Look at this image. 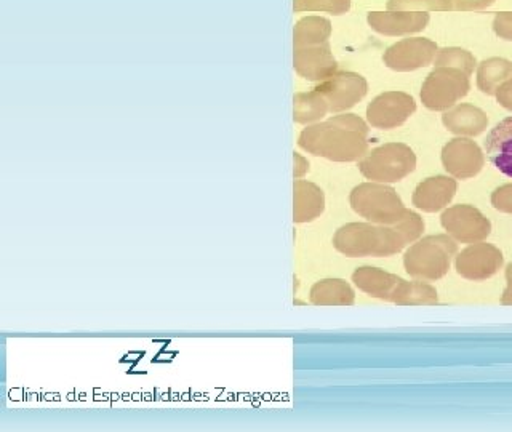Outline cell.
<instances>
[{"mask_svg":"<svg viewBox=\"0 0 512 432\" xmlns=\"http://www.w3.org/2000/svg\"><path fill=\"white\" fill-rule=\"evenodd\" d=\"M492 205L498 212L512 215V184H504L493 191Z\"/></svg>","mask_w":512,"mask_h":432,"instance_id":"cell-29","label":"cell"},{"mask_svg":"<svg viewBox=\"0 0 512 432\" xmlns=\"http://www.w3.org/2000/svg\"><path fill=\"white\" fill-rule=\"evenodd\" d=\"M442 228L461 244H476L484 242L490 232L492 223L479 208L472 205L460 204L447 208L440 216Z\"/></svg>","mask_w":512,"mask_h":432,"instance_id":"cell-7","label":"cell"},{"mask_svg":"<svg viewBox=\"0 0 512 432\" xmlns=\"http://www.w3.org/2000/svg\"><path fill=\"white\" fill-rule=\"evenodd\" d=\"M293 66L298 76L311 82H324L338 72V63L333 56L330 45H312V47L295 48Z\"/></svg>","mask_w":512,"mask_h":432,"instance_id":"cell-13","label":"cell"},{"mask_svg":"<svg viewBox=\"0 0 512 432\" xmlns=\"http://www.w3.org/2000/svg\"><path fill=\"white\" fill-rule=\"evenodd\" d=\"M456 189L458 184L453 176H432L416 186L412 202L423 212L437 213L452 202Z\"/></svg>","mask_w":512,"mask_h":432,"instance_id":"cell-15","label":"cell"},{"mask_svg":"<svg viewBox=\"0 0 512 432\" xmlns=\"http://www.w3.org/2000/svg\"><path fill=\"white\" fill-rule=\"evenodd\" d=\"M407 240L396 226L375 223H349L333 236V247L349 258H386L407 247Z\"/></svg>","mask_w":512,"mask_h":432,"instance_id":"cell-2","label":"cell"},{"mask_svg":"<svg viewBox=\"0 0 512 432\" xmlns=\"http://www.w3.org/2000/svg\"><path fill=\"white\" fill-rule=\"evenodd\" d=\"M493 31L506 42H512V12L498 13L493 20Z\"/></svg>","mask_w":512,"mask_h":432,"instance_id":"cell-30","label":"cell"},{"mask_svg":"<svg viewBox=\"0 0 512 432\" xmlns=\"http://www.w3.org/2000/svg\"><path fill=\"white\" fill-rule=\"evenodd\" d=\"M442 124L453 135L474 138L485 132L488 127V117L485 111L474 104H458L448 109L442 116Z\"/></svg>","mask_w":512,"mask_h":432,"instance_id":"cell-16","label":"cell"},{"mask_svg":"<svg viewBox=\"0 0 512 432\" xmlns=\"http://www.w3.org/2000/svg\"><path fill=\"white\" fill-rule=\"evenodd\" d=\"M442 165L456 180H471L484 170L485 157L476 141L460 136L448 141L440 154Z\"/></svg>","mask_w":512,"mask_h":432,"instance_id":"cell-11","label":"cell"},{"mask_svg":"<svg viewBox=\"0 0 512 432\" xmlns=\"http://www.w3.org/2000/svg\"><path fill=\"white\" fill-rule=\"evenodd\" d=\"M413 96L404 92H384L368 104L367 122L380 130L402 127L415 114Z\"/></svg>","mask_w":512,"mask_h":432,"instance_id":"cell-10","label":"cell"},{"mask_svg":"<svg viewBox=\"0 0 512 432\" xmlns=\"http://www.w3.org/2000/svg\"><path fill=\"white\" fill-rule=\"evenodd\" d=\"M368 24L381 36L405 37L424 31L431 21L428 12H372L368 13Z\"/></svg>","mask_w":512,"mask_h":432,"instance_id":"cell-14","label":"cell"},{"mask_svg":"<svg viewBox=\"0 0 512 432\" xmlns=\"http://www.w3.org/2000/svg\"><path fill=\"white\" fill-rule=\"evenodd\" d=\"M309 300L316 306H352L356 293L343 279H324L312 285Z\"/></svg>","mask_w":512,"mask_h":432,"instance_id":"cell-20","label":"cell"},{"mask_svg":"<svg viewBox=\"0 0 512 432\" xmlns=\"http://www.w3.org/2000/svg\"><path fill=\"white\" fill-rule=\"evenodd\" d=\"M298 146L332 162H356L368 154V125L356 114L333 116L304 128Z\"/></svg>","mask_w":512,"mask_h":432,"instance_id":"cell-1","label":"cell"},{"mask_svg":"<svg viewBox=\"0 0 512 432\" xmlns=\"http://www.w3.org/2000/svg\"><path fill=\"white\" fill-rule=\"evenodd\" d=\"M349 204L357 215L370 223L383 226H396L399 221L404 220L408 212L394 189L375 181L359 184L352 189Z\"/></svg>","mask_w":512,"mask_h":432,"instance_id":"cell-4","label":"cell"},{"mask_svg":"<svg viewBox=\"0 0 512 432\" xmlns=\"http://www.w3.org/2000/svg\"><path fill=\"white\" fill-rule=\"evenodd\" d=\"M437 47L428 37H408L399 40L384 52L383 61L389 69L396 72H412L428 68L436 60Z\"/></svg>","mask_w":512,"mask_h":432,"instance_id":"cell-9","label":"cell"},{"mask_svg":"<svg viewBox=\"0 0 512 432\" xmlns=\"http://www.w3.org/2000/svg\"><path fill=\"white\" fill-rule=\"evenodd\" d=\"M324 210V191L311 181L296 180L293 184V221L296 224L311 223Z\"/></svg>","mask_w":512,"mask_h":432,"instance_id":"cell-17","label":"cell"},{"mask_svg":"<svg viewBox=\"0 0 512 432\" xmlns=\"http://www.w3.org/2000/svg\"><path fill=\"white\" fill-rule=\"evenodd\" d=\"M415 152L404 143H386L368 152L359 160V170L367 180L375 183H397L415 172Z\"/></svg>","mask_w":512,"mask_h":432,"instance_id":"cell-5","label":"cell"},{"mask_svg":"<svg viewBox=\"0 0 512 432\" xmlns=\"http://www.w3.org/2000/svg\"><path fill=\"white\" fill-rule=\"evenodd\" d=\"M392 303L397 306H432L439 303L436 288L424 284L420 280L407 282L404 280L397 288L392 298Z\"/></svg>","mask_w":512,"mask_h":432,"instance_id":"cell-24","label":"cell"},{"mask_svg":"<svg viewBox=\"0 0 512 432\" xmlns=\"http://www.w3.org/2000/svg\"><path fill=\"white\" fill-rule=\"evenodd\" d=\"M496 0H452L453 10L458 12H474L492 7Z\"/></svg>","mask_w":512,"mask_h":432,"instance_id":"cell-31","label":"cell"},{"mask_svg":"<svg viewBox=\"0 0 512 432\" xmlns=\"http://www.w3.org/2000/svg\"><path fill=\"white\" fill-rule=\"evenodd\" d=\"M496 101L500 103L501 108L512 112V77L508 82H504L498 92H496Z\"/></svg>","mask_w":512,"mask_h":432,"instance_id":"cell-32","label":"cell"},{"mask_svg":"<svg viewBox=\"0 0 512 432\" xmlns=\"http://www.w3.org/2000/svg\"><path fill=\"white\" fill-rule=\"evenodd\" d=\"M396 228L402 232V236L407 240V244H413L418 237H421L424 231V223L418 213L408 210L404 220L396 224Z\"/></svg>","mask_w":512,"mask_h":432,"instance_id":"cell-28","label":"cell"},{"mask_svg":"<svg viewBox=\"0 0 512 432\" xmlns=\"http://www.w3.org/2000/svg\"><path fill=\"white\" fill-rule=\"evenodd\" d=\"M501 304L503 306H512V280H508V287H506L503 296H501Z\"/></svg>","mask_w":512,"mask_h":432,"instance_id":"cell-34","label":"cell"},{"mask_svg":"<svg viewBox=\"0 0 512 432\" xmlns=\"http://www.w3.org/2000/svg\"><path fill=\"white\" fill-rule=\"evenodd\" d=\"M436 68H455L460 71L466 72L471 76L472 72L476 71L477 60L476 56L472 55L468 50L460 47H445L439 48L436 60H434Z\"/></svg>","mask_w":512,"mask_h":432,"instance_id":"cell-25","label":"cell"},{"mask_svg":"<svg viewBox=\"0 0 512 432\" xmlns=\"http://www.w3.org/2000/svg\"><path fill=\"white\" fill-rule=\"evenodd\" d=\"M458 253V245L448 236H429L408 248L404 256L407 274L416 280H439L447 276Z\"/></svg>","mask_w":512,"mask_h":432,"instance_id":"cell-3","label":"cell"},{"mask_svg":"<svg viewBox=\"0 0 512 432\" xmlns=\"http://www.w3.org/2000/svg\"><path fill=\"white\" fill-rule=\"evenodd\" d=\"M317 92L324 96L330 112H344L364 100L368 92L365 77L357 72L338 71L324 82H319Z\"/></svg>","mask_w":512,"mask_h":432,"instance_id":"cell-8","label":"cell"},{"mask_svg":"<svg viewBox=\"0 0 512 432\" xmlns=\"http://www.w3.org/2000/svg\"><path fill=\"white\" fill-rule=\"evenodd\" d=\"M327 112H330L327 101L316 88L311 92L296 93L293 98V120L296 124H317L327 116Z\"/></svg>","mask_w":512,"mask_h":432,"instance_id":"cell-23","label":"cell"},{"mask_svg":"<svg viewBox=\"0 0 512 432\" xmlns=\"http://www.w3.org/2000/svg\"><path fill=\"white\" fill-rule=\"evenodd\" d=\"M506 280H512V263L506 268Z\"/></svg>","mask_w":512,"mask_h":432,"instance_id":"cell-35","label":"cell"},{"mask_svg":"<svg viewBox=\"0 0 512 432\" xmlns=\"http://www.w3.org/2000/svg\"><path fill=\"white\" fill-rule=\"evenodd\" d=\"M352 282L359 290L367 293V295L378 298V300L391 301L394 298L399 285L404 282L399 276H394L391 272L383 271V269L370 268L364 266L359 268L352 274Z\"/></svg>","mask_w":512,"mask_h":432,"instance_id":"cell-18","label":"cell"},{"mask_svg":"<svg viewBox=\"0 0 512 432\" xmlns=\"http://www.w3.org/2000/svg\"><path fill=\"white\" fill-rule=\"evenodd\" d=\"M466 72L455 68H436L426 77L420 98L429 111H448L471 92V80Z\"/></svg>","mask_w":512,"mask_h":432,"instance_id":"cell-6","label":"cell"},{"mask_svg":"<svg viewBox=\"0 0 512 432\" xmlns=\"http://www.w3.org/2000/svg\"><path fill=\"white\" fill-rule=\"evenodd\" d=\"M503 264V253L495 245L485 242L469 245L455 260L456 272L472 282L490 279L498 274Z\"/></svg>","mask_w":512,"mask_h":432,"instance_id":"cell-12","label":"cell"},{"mask_svg":"<svg viewBox=\"0 0 512 432\" xmlns=\"http://www.w3.org/2000/svg\"><path fill=\"white\" fill-rule=\"evenodd\" d=\"M512 77V63L506 58H488L477 68V87L485 95H496L498 88Z\"/></svg>","mask_w":512,"mask_h":432,"instance_id":"cell-21","label":"cell"},{"mask_svg":"<svg viewBox=\"0 0 512 432\" xmlns=\"http://www.w3.org/2000/svg\"><path fill=\"white\" fill-rule=\"evenodd\" d=\"M293 160H295V168H293V176H295V180H303V176L309 172V162L306 157L301 156L298 152H295V156H293Z\"/></svg>","mask_w":512,"mask_h":432,"instance_id":"cell-33","label":"cell"},{"mask_svg":"<svg viewBox=\"0 0 512 432\" xmlns=\"http://www.w3.org/2000/svg\"><path fill=\"white\" fill-rule=\"evenodd\" d=\"M332 36V23L322 16H306L298 21L293 31L295 48L327 44Z\"/></svg>","mask_w":512,"mask_h":432,"instance_id":"cell-22","label":"cell"},{"mask_svg":"<svg viewBox=\"0 0 512 432\" xmlns=\"http://www.w3.org/2000/svg\"><path fill=\"white\" fill-rule=\"evenodd\" d=\"M394 12H452V0H388Z\"/></svg>","mask_w":512,"mask_h":432,"instance_id":"cell-26","label":"cell"},{"mask_svg":"<svg viewBox=\"0 0 512 432\" xmlns=\"http://www.w3.org/2000/svg\"><path fill=\"white\" fill-rule=\"evenodd\" d=\"M485 151L493 167L512 178V117L501 120L500 124L488 133Z\"/></svg>","mask_w":512,"mask_h":432,"instance_id":"cell-19","label":"cell"},{"mask_svg":"<svg viewBox=\"0 0 512 432\" xmlns=\"http://www.w3.org/2000/svg\"><path fill=\"white\" fill-rule=\"evenodd\" d=\"M351 8V0H293V10L301 12H324L344 15Z\"/></svg>","mask_w":512,"mask_h":432,"instance_id":"cell-27","label":"cell"}]
</instances>
